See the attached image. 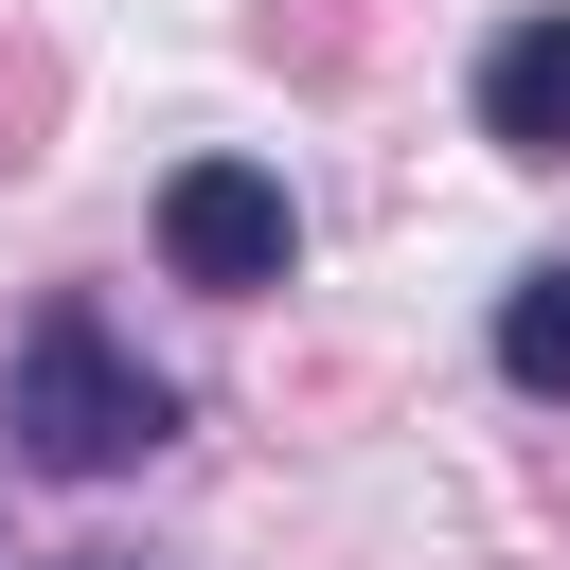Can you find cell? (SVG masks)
<instances>
[{"label":"cell","instance_id":"4","mask_svg":"<svg viewBox=\"0 0 570 570\" xmlns=\"http://www.w3.org/2000/svg\"><path fill=\"white\" fill-rule=\"evenodd\" d=\"M499 374H517L534 410H570V267H517V303H499Z\"/></svg>","mask_w":570,"mask_h":570},{"label":"cell","instance_id":"3","mask_svg":"<svg viewBox=\"0 0 570 570\" xmlns=\"http://www.w3.org/2000/svg\"><path fill=\"white\" fill-rule=\"evenodd\" d=\"M481 142L499 160H570V18H517L481 53Z\"/></svg>","mask_w":570,"mask_h":570},{"label":"cell","instance_id":"2","mask_svg":"<svg viewBox=\"0 0 570 570\" xmlns=\"http://www.w3.org/2000/svg\"><path fill=\"white\" fill-rule=\"evenodd\" d=\"M285 249H303V214H285V178H267V160H178V178H160V267H178V285L267 303V285H285Z\"/></svg>","mask_w":570,"mask_h":570},{"label":"cell","instance_id":"1","mask_svg":"<svg viewBox=\"0 0 570 570\" xmlns=\"http://www.w3.org/2000/svg\"><path fill=\"white\" fill-rule=\"evenodd\" d=\"M0 428H18V463H36V481H125V463L178 428V392H160V374L107 338V303H36Z\"/></svg>","mask_w":570,"mask_h":570},{"label":"cell","instance_id":"5","mask_svg":"<svg viewBox=\"0 0 570 570\" xmlns=\"http://www.w3.org/2000/svg\"><path fill=\"white\" fill-rule=\"evenodd\" d=\"M53 570H142V552H53Z\"/></svg>","mask_w":570,"mask_h":570}]
</instances>
